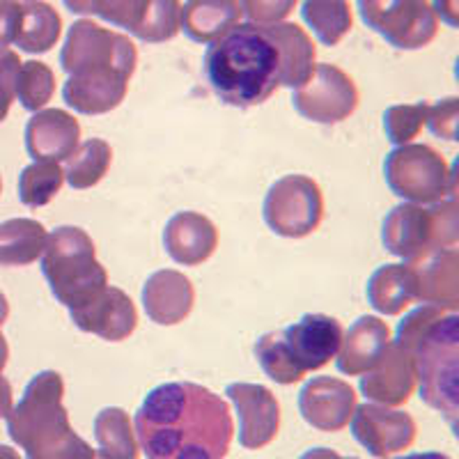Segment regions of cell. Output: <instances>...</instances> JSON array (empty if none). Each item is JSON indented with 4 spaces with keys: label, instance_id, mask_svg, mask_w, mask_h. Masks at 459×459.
I'll list each match as a JSON object with an SVG mask.
<instances>
[{
    "label": "cell",
    "instance_id": "4fadbf2b",
    "mask_svg": "<svg viewBox=\"0 0 459 459\" xmlns=\"http://www.w3.org/2000/svg\"><path fill=\"white\" fill-rule=\"evenodd\" d=\"M350 423L351 437L377 459H388L411 448L416 441V420L409 413L381 407L375 402H366L360 407L356 404Z\"/></svg>",
    "mask_w": 459,
    "mask_h": 459
},
{
    "label": "cell",
    "instance_id": "603a6c76",
    "mask_svg": "<svg viewBox=\"0 0 459 459\" xmlns=\"http://www.w3.org/2000/svg\"><path fill=\"white\" fill-rule=\"evenodd\" d=\"M413 266L418 282V301L437 306L441 310L459 308V255L457 248H437L416 262Z\"/></svg>",
    "mask_w": 459,
    "mask_h": 459
},
{
    "label": "cell",
    "instance_id": "8992f818",
    "mask_svg": "<svg viewBox=\"0 0 459 459\" xmlns=\"http://www.w3.org/2000/svg\"><path fill=\"white\" fill-rule=\"evenodd\" d=\"M459 239L455 198L432 207L416 203L397 204L381 225V241L388 253L416 262L437 248H455Z\"/></svg>",
    "mask_w": 459,
    "mask_h": 459
},
{
    "label": "cell",
    "instance_id": "836d02e7",
    "mask_svg": "<svg viewBox=\"0 0 459 459\" xmlns=\"http://www.w3.org/2000/svg\"><path fill=\"white\" fill-rule=\"evenodd\" d=\"M255 359L262 370H264V375L272 381H276V384H281V386H292V384H297V381L306 377L297 368L292 354L287 351L282 331H269V333H264L257 340Z\"/></svg>",
    "mask_w": 459,
    "mask_h": 459
},
{
    "label": "cell",
    "instance_id": "44dd1931",
    "mask_svg": "<svg viewBox=\"0 0 459 459\" xmlns=\"http://www.w3.org/2000/svg\"><path fill=\"white\" fill-rule=\"evenodd\" d=\"M163 246L175 262L184 266H198L214 255L219 246V230L204 214L179 212L163 230Z\"/></svg>",
    "mask_w": 459,
    "mask_h": 459
},
{
    "label": "cell",
    "instance_id": "277c9868",
    "mask_svg": "<svg viewBox=\"0 0 459 459\" xmlns=\"http://www.w3.org/2000/svg\"><path fill=\"white\" fill-rule=\"evenodd\" d=\"M65 381L56 370L32 377L7 413V434L28 459H92L97 450L74 432L63 404Z\"/></svg>",
    "mask_w": 459,
    "mask_h": 459
},
{
    "label": "cell",
    "instance_id": "ee69618b",
    "mask_svg": "<svg viewBox=\"0 0 459 459\" xmlns=\"http://www.w3.org/2000/svg\"><path fill=\"white\" fill-rule=\"evenodd\" d=\"M299 459H340V455L331 448H310Z\"/></svg>",
    "mask_w": 459,
    "mask_h": 459
},
{
    "label": "cell",
    "instance_id": "484cf974",
    "mask_svg": "<svg viewBox=\"0 0 459 459\" xmlns=\"http://www.w3.org/2000/svg\"><path fill=\"white\" fill-rule=\"evenodd\" d=\"M241 19L239 0H186L179 12V30L195 44H212Z\"/></svg>",
    "mask_w": 459,
    "mask_h": 459
},
{
    "label": "cell",
    "instance_id": "4316f807",
    "mask_svg": "<svg viewBox=\"0 0 459 459\" xmlns=\"http://www.w3.org/2000/svg\"><path fill=\"white\" fill-rule=\"evenodd\" d=\"M368 303L381 315H400L418 301L416 272L411 264H384L370 276L366 287Z\"/></svg>",
    "mask_w": 459,
    "mask_h": 459
},
{
    "label": "cell",
    "instance_id": "b9f144b4",
    "mask_svg": "<svg viewBox=\"0 0 459 459\" xmlns=\"http://www.w3.org/2000/svg\"><path fill=\"white\" fill-rule=\"evenodd\" d=\"M12 409V386L5 377H0V416H7Z\"/></svg>",
    "mask_w": 459,
    "mask_h": 459
},
{
    "label": "cell",
    "instance_id": "7bdbcfd3",
    "mask_svg": "<svg viewBox=\"0 0 459 459\" xmlns=\"http://www.w3.org/2000/svg\"><path fill=\"white\" fill-rule=\"evenodd\" d=\"M72 14H92V0H63Z\"/></svg>",
    "mask_w": 459,
    "mask_h": 459
},
{
    "label": "cell",
    "instance_id": "d590c367",
    "mask_svg": "<svg viewBox=\"0 0 459 459\" xmlns=\"http://www.w3.org/2000/svg\"><path fill=\"white\" fill-rule=\"evenodd\" d=\"M428 106L425 101L418 104H400L391 106L384 113V129H386V138L393 145H409L418 134L423 131L425 120H428Z\"/></svg>",
    "mask_w": 459,
    "mask_h": 459
},
{
    "label": "cell",
    "instance_id": "d4e9b609",
    "mask_svg": "<svg viewBox=\"0 0 459 459\" xmlns=\"http://www.w3.org/2000/svg\"><path fill=\"white\" fill-rule=\"evenodd\" d=\"M264 30L272 37V42L278 48V56H281V85L299 90L301 85L308 83L315 72V57H317V48H315L308 32L297 23L285 22L264 26Z\"/></svg>",
    "mask_w": 459,
    "mask_h": 459
},
{
    "label": "cell",
    "instance_id": "52a82bcc",
    "mask_svg": "<svg viewBox=\"0 0 459 459\" xmlns=\"http://www.w3.org/2000/svg\"><path fill=\"white\" fill-rule=\"evenodd\" d=\"M384 178L402 200L437 204L455 198V172L429 145H400L386 154Z\"/></svg>",
    "mask_w": 459,
    "mask_h": 459
},
{
    "label": "cell",
    "instance_id": "ba28073f",
    "mask_svg": "<svg viewBox=\"0 0 459 459\" xmlns=\"http://www.w3.org/2000/svg\"><path fill=\"white\" fill-rule=\"evenodd\" d=\"M136 44L131 42L129 37L108 30L88 19L74 22L63 51H60V67L69 76L97 72V69H113V72H120L126 79H131L136 72Z\"/></svg>",
    "mask_w": 459,
    "mask_h": 459
},
{
    "label": "cell",
    "instance_id": "60d3db41",
    "mask_svg": "<svg viewBox=\"0 0 459 459\" xmlns=\"http://www.w3.org/2000/svg\"><path fill=\"white\" fill-rule=\"evenodd\" d=\"M434 14L437 19L441 16V22L448 23L450 28H457L459 26V5L457 0H434Z\"/></svg>",
    "mask_w": 459,
    "mask_h": 459
},
{
    "label": "cell",
    "instance_id": "bcb514c9",
    "mask_svg": "<svg viewBox=\"0 0 459 459\" xmlns=\"http://www.w3.org/2000/svg\"><path fill=\"white\" fill-rule=\"evenodd\" d=\"M7 359H10V347H7V342H5V338H3V333H0V372L5 370Z\"/></svg>",
    "mask_w": 459,
    "mask_h": 459
},
{
    "label": "cell",
    "instance_id": "d6986e66",
    "mask_svg": "<svg viewBox=\"0 0 459 459\" xmlns=\"http://www.w3.org/2000/svg\"><path fill=\"white\" fill-rule=\"evenodd\" d=\"M81 145V125L67 110H37L26 125V150L35 161H67Z\"/></svg>",
    "mask_w": 459,
    "mask_h": 459
},
{
    "label": "cell",
    "instance_id": "7dc6e473",
    "mask_svg": "<svg viewBox=\"0 0 459 459\" xmlns=\"http://www.w3.org/2000/svg\"><path fill=\"white\" fill-rule=\"evenodd\" d=\"M7 315H10V303H7L5 294L0 292V326H3V324H5Z\"/></svg>",
    "mask_w": 459,
    "mask_h": 459
},
{
    "label": "cell",
    "instance_id": "f546056e",
    "mask_svg": "<svg viewBox=\"0 0 459 459\" xmlns=\"http://www.w3.org/2000/svg\"><path fill=\"white\" fill-rule=\"evenodd\" d=\"M301 16L324 47H338L354 26L347 0H303Z\"/></svg>",
    "mask_w": 459,
    "mask_h": 459
},
{
    "label": "cell",
    "instance_id": "d6a6232c",
    "mask_svg": "<svg viewBox=\"0 0 459 459\" xmlns=\"http://www.w3.org/2000/svg\"><path fill=\"white\" fill-rule=\"evenodd\" d=\"M65 184V170L60 163L35 161L19 175V200L26 207H44L51 203Z\"/></svg>",
    "mask_w": 459,
    "mask_h": 459
},
{
    "label": "cell",
    "instance_id": "9a60e30c",
    "mask_svg": "<svg viewBox=\"0 0 459 459\" xmlns=\"http://www.w3.org/2000/svg\"><path fill=\"white\" fill-rule=\"evenodd\" d=\"M356 391L338 377H313L299 393V411L319 432H340L350 425Z\"/></svg>",
    "mask_w": 459,
    "mask_h": 459
},
{
    "label": "cell",
    "instance_id": "30bf717a",
    "mask_svg": "<svg viewBox=\"0 0 459 459\" xmlns=\"http://www.w3.org/2000/svg\"><path fill=\"white\" fill-rule=\"evenodd\" d=\"M360 19L400 51H416L434 42L438 19L429 0H359Z\"/></svg>",
    "mask_w": 459,
    "mask_h": 459
},
{
    "label": "cell",
    "instance_id": "7a4b0ae2",
    "mask_svg": "<svg viewBox=\"0 0 459 459\" xmlns=\"http://www.w3.org/2000/svg\"><path fill=\"white\" fill-rule=\"evenodd\" d=\"M203 72L223 104L253 108L281 85V56L264 26L237 23L207 47Z\"/></svg>",
    "mask_w": 459,
    "mask_h": 459
},
{
    "label": "cell",
    "instance_id": "1f68e13d",
    "mask_svg": "<svg viewBox=\"0 0 459 459\" xmlns=\"http://www.w3.org/2000/svg\"><path fill=\"white\" fill-rule=\"evenodd\" d=\"M110 163H113V150L108 143L101 138H90L81 143L67 159L65 179L76 191H85V188L97 186L106 178Z\"/></svg>",
    "mask_w": 459,
    "mask_h": 459
},
{
    "label": "cell",
    "instance_id": "f1b7e54d",
    "mask_svg": "<svg viewBox=\"0 0 459 459\" xmlns=\"http://www.w3.org/2000/svg\"><path fill=\"white\" fill-rule=\"evenodd\" d=\"M63 35V19L48 3L30 0L22 5L14 44L26 53H48Z\"/></svg>",
    "mask_w": 459,
    "mask_h": 459
},
{
    "label": "cell",
    "instance_id": "681fc988",
    "mask_svg": "<svg viewBox=\"0 0 459 459\" xmlns=\"http://www.w3.org/2000/svg\"><path fill=\"white\" fill-rule=\"evenodd\" d=\"M92 459H113V457H108V455L104 453V450H97V453H94V457Z\"/></svg>",
    "mask_w": 459,
    "mask_h": 459
},
{
    "label": "cell",
    "instance_id": "ab89813d",
    "mask_svg": "<svg viewBox=\"0 0 459 459\" xmlns=\"http://www.w3.org/2000/svg\"><path fill=\"white\" fill-rule=\"evenodd\" d=\"M19 16H22V3L0 0V48H7L14 42Z\"/></svg>",
    "mask_w": 459,
    "mask_h": 459
},
{
    "label": "cell",
    "instance_id": "2e32d148",
    "mask_svg": "<svg viewBox=\"0 0 459 459\" xmlns=\"http://www.w3.org/2000/svg\"><path fill=\"white\" fill-rule=\"evenodd\" d=\"M342 335L344 331L338 319L319 313L303 315L299 322L282 331L287 351L292 354L303 375L322 370L331 359H335Z\"/></svg>",
    "mask_w": 459,
    "mask_h": 459
},
{
    "label": "cell",
    "instance_id": "f6af8a7d",
    "mask_svg": "<svg viewBox=\"0 0 459 459\" xmlns=\"http://www.w3.org/2000/svg\"><path fill=\"white\" fill-rule=\"evenodd\" d=\"M393 459H453V457L429 450V453H411V455H404V457H393Z\"/></svg>",
    "mask_w": 459,
    "mask_h": 459
},
{
    "label": "cell",
    "instance_id": "7402d4cb",
    "mask_svg": "<svg viewBox=\"0 0 459 459\" xmlns=\"http://www.w3.org/2000/svg\"><path fill=\"white\" fill-rule=\"evenodd\" d=\"M195 303L194 282L175 269L152 273L143 285V306L147 317L159 326H172L191 315Z\"/></svg>",
    "mask_w": 459,
    "mask_h": 459
},
{
    "label": "cell",
    "instance_id": "816d5d0a",
    "mask_svg": "<svg viewBox=\"0 0 459 459\" xmlns=\"http://www.w3.org/2000/svg\"><path fill=\"white\" fill-rule=\"evenodd\" d=\"M0 188H3V182H0Z\"/></svg>",
    "mask_w": 459,
    "mask_h": 459
},
{
    "label": "cell",
    "instance_id": "ac0fdd59",
    "mask_svg": "<svg viewBox=\"0 0 459 459\" xmlns=\"http://www.w3.org/2000/svg\"><path fill=\"white\" fill-rule=\"evenodd\" d=\"M72 322L81 331L100 335L108 342L129 338L138 326V310L129 297L117 287H106L100 297L79 310H69Z\"/></svg>",
    "mask_w": 459,
    "mask_h": 459
},
{
    "label": "cell",
    "instance_id": "74e56055",
    "mask_svg": "<svg viewBox=\"0 0 459 459\" xmlns=\"http://www.w3.org/2000/svg\"><path fill=\"white\" fill-rule=\"evenodd\" d=\"M457 117H459V100L457 97H448L437 104L428 106V120L434 136L446 138V141H457Z\"/></svg>",
    "mask_w": 459,
    "mask_h": 459
},
{
    "label": "cell",
    "instance_id": "5bb4252c",
    "mask_svg": "<svg viewBox=\"0 0 459 459\" xmlns=\"http://www.w3.org/2000/svg\"><path fill=\"white\" fill-rule=\"evenodd\" d=\"M239 413V446L246 450H260L278 437L281 429V402L262 384L237 381L225 388Z\"/></svg>",
    "mask_w": 459,
    "mask_h": 459
},
{
    "label": "cell",
    "instance_id": "cb8c5ba5",
    "mask_svg": "<svg viewBox=\"0 0 459 459\" xmlns=\"http://www.w3.org/2000/svg\"><path fill=\"white\" fill-rule=\"evenodd\" d=\"M391 344V329L375 315H363L342 335L338 350V370L347 377L366 375L379 363L386 347Z\"/></svg>",
    "mask_w": 459,
    "mask_h": 459
},
{
    "label": "cell",
    "instance_id": "e0dca14e",
    "mask_svg": "<svg viewBox=\"0 0 459 459\" xmlns=\"http://www.w3.org/2000/svg\"><path fill=\"white\" fill-rule=\"evenodd\" d=\"M360 393L381 407H402L416 391V368L407 350L391 342L372 370L360 377Z\"/></svg>",
    "mask_w": 459,
    "mask_h": 459
},
{
    "label": "cell",
    "instance_id": "3957f363",
    "mask_svg": "<svg viewBox=\"0 0 459 459\" xmlns=\"http://www.w3.org/2000/svg\"><path fill=\"white\" fill-rule=\"evenodd\" d=\"M395 342L411 354L420 400L437 409L455 432L459 418V315L420 306L402 319Z\"/></svg>",
    "mask_w": 459,
    "mask_h": 459
},
{
    "label": "cell",
    "instance_id": "5b68a950",
    "mask_svg": "<svg viewBox=\"0 0 459 459\" xmlns=\"http://www.w3.org/2000/svg\"><path fill=\"white\" fill-rule=\"evenodd\" d=\"M42 273L53 297L67 310L83 308L108 287V273L97 260L94 241L74 225H63L48 235Z\"/></svg>",
    "mask_w": 459,
    "mask_h": 459
},
{
    "label": "cell",
    "instance_id": "f5cc1de1",
    "mask_svg": "<svg viewBox=\"0 0 459 459\" xmlns=\"http://www.w3.org/2000/svg\"><path fill=\"white\" fill-rule=\"evenodd\" d=\"M28 3H30V0H28Z\"/></svg>",
    "mask_w": 459,
    "mask_h": 459
},
{
    "label": "cell",
    "instance_id": "ffe728a7",
    "mask_svg": "<svg viewBox=\"0 0 459 459\" xmlns=\"http://www.w3.org/2000/svg\"><path fill=\"white\" fill-rule=\"evenodd\" d=\"M129 79L113 69L72 74L63 85V100L81 115H104L125 101Z\"/></svg>",
    "mask_w": 459,
    "mask_h": 459
},
{
    "label": "cell",
    "instance_id": "f907efd6",
    "mask_svg": "<svg viewBox=\"0 0 459 459\" xmlns=\"http://www.w3.org/2000/svg\"><path fill=\"white\" fill-rule=\"evenodd\" d=\"M340 459H359V457H340Z\"/></svg>",
    "mask_w": 459,
    "mask_h": 459
},
{
    "label": "cell",
    "instance_id": "e575fe53",
    "mask_svg": "<svg viewBox=\"0 0 459 459\" xmlns=\"http://www.w3.org/2000/svg\"><path fill=\"white\" fill-rule=\"evenodd\" d=\"M56 94V74L51 67L39 60L22 63L19 76H16V97L22 106L30 113L42 110Z\"/></svg>",
    "mask_w": 459,
    "mask_h": 459
},
{
    "label": "cell",
    "instance_id": "4dcf8cb0",
    "mask_svg": "<svg viewBox=\"0 0 459 459\" xmlns=\"http://www.w3.org/2000/svg\"><path fill=\"white\" fill-rule=\"evenodd\" d=\"M94 438L100 444V450L113 459H138L141 455L129 413L120 407H106L97 413Z\"/></svg>",
    "mask_w": 459,
    "mask_h": 459
},
{
    "label": "cell",
    "instance_id": "f35d334b",
    "mask_svg": "<svg viewBox=\"0 0 459 459\" xmlns=\"http://www.w3.org/2000/svg\"><path fill=\"white\" fill-rule=\"evenodd\" d=\"M22 69V60L10 48H0V122L10 113V106L16 97V76Z\"/></svg>",
    "mask_w": 459,
    "mask_h": 459
},
{
    "label": "cell",
    "instance_id": "7c38bea8",
    "mask_svg": "<svg viewBox=\"0 0 459 459\" xmlns=\"http://www.w3.org/2000/svg\"><path fill=\"white\" fill-rule=\"evenodd\" d=\"M179 0H92V14L125 28L147 44L175 39L179 32Z\"/></svg>",
    "mask_w": 459,
    "mask_h": 459
},
{
    "label": "cell",
    "instance_id": "83f0119b",
    "mask_svg": "<svg viewBox=\"0 0 459 459\" xmlns=\"http://www.w3.org/2000/svg\"><path fill=\"white\" fill-rule=\"evenodd\" d=\"M48 232L39 221L10 219L0 223V266H28L42 257Z\"/></svg>",
    "mask_w": 459,
    "mask_h": 459
},
{
    "label": "cell",
    "instance_id": "8d00e7d4",
    "mask_svg": "<svg viewBox=\"0 0 459 459\" xmlns=\"http://www.w3.org/2000/svg\"><path fill=\"white\" fill-rule=\"evenodd\" d=\"M299 0H239L241 14L248 16V23L273 26L285 22L292 14Z\"/></svg>",
    "mask_w": 459,
    "mask_h": 459
},
{
    "label": "cell",
    "instance_id": "6da1fadb",
    "mask_svg": "<svg viewBox=\"0 0 459 459\" xmlns=\"http://www.w3.org/2000/svg\"><path fill=\"white\" fill-rule=\"evenodd\" d=\"M147 459H225L235 437L230 404L191 381L152 388L136 411Z\"/></svg>",
    "mask_w": 459,
    "mask_h": 459
},
{
    "label": "cell",
    "instance_id": "9c48e42d",
    "mask_svg": "<svg viewBox=\"0 0 459 459\" xmlns=\"http://www.w3.org/2000/svg\"><path fill=\"white\" fill-rule=\"evenodd\" d=\"M324 219V195L308 175L276 179L264 198V221L278 237L301 239L313 235Z\"/></svg>",
    "mask_w": 459,
    "mask_h": 459
},
{
    "label": "cell",
    "instance_id": "c3c4849f",
    "mask_svg": "<svg viewBox=\"0 0 459 459\" xmlns=\"http://www.w3.org/2000/svg\"><path fill=\"white\" fill-rule=\"evenodd\" d=\"M0 459H22V457H19V453H16L14 448H10V446H0Z\"/></svg>",
    "mask_w": 459,
    "mask_h": 459
},
{
    "label": "cell",
    "instance_id": "8fae6325",
    "mask_svg": "<svg viewBox=\"0 0 459 459\" xmlns=\"http://www.w3.org/2000/svg\"><path fill=\"white\" fill-rule=\"evenodd\" d=\"M359 88L350 74L335 65H315L308 83L294 90L292 106L303 120L338 125L359 108Z\"/></svg>",
    "mask_w": 459,
    "mask_h": 459
}]
</instances>
